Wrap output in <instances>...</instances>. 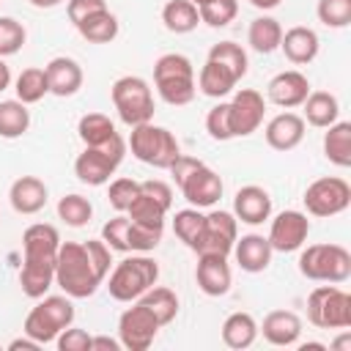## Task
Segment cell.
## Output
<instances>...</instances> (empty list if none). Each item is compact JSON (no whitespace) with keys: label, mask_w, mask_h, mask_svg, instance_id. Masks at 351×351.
Segmentation results:
<instances>
[{"label":"cell","mask_w":351,"mask_h":351,"mask_svg":"<svg viewBox=\"0 0 351 351\" xmlns=\"http://www.w3.org/2000/svg\"><path fill=\"white\" fill-rule=\"evenodd\" d=\"M110 247L99 239L90 241H66L58 247V261H55V282L63 288L66 296L71 299H88L96 293L101 280L110 271Z\"/></svg>","instance_id":"6da1fadb"},{"label":"cell","mask_w":351,"mask_h":351,"mask_svg":"<svg viewBox=\"0 0 351 351\" xmlns=\"http://www.w3.org/2000/svg\"><path fill=\"white\" fill-rule=\"evenodd\" d=\"M74 321L71 296H41V302L25 318V335L33 337L38 346L52 343L66 326Z\"/></svg>","instance_id":"8992f818"},{"label":"cell","mask_w":351,"mask_h":351,"mask_svg":"<svg viewBox=\"0 0 351 351\" xmlns=\"http://www.w3.org/2000/svg\"><path fill=\"white\" fill-rule=\"evenodd\" d=\"M58 217H60L66 225H71V228H82V225L90 222L93 206H90L88 197L71 192V195H63V197L58 200Z\"/></svg>","instance_id":"f35d334b"},{"label":"cell","mask_w":351,"mask_h":351,"mask_svg":"<svg viewBox=\"0 0 351 351\" xmlns=\"http://www.w3.org/2000/svg\"><path fill=\"white\" fill-rule=\"evenodd\" d=\"M8 85H11V69H8V66H5V60L0 58V93H3Z\"/></svg>","instance_id":"9f6ffc18"},{"label":"cell","mask_w":351,"mask_h":351,"mask_svg":"<svg viewBox=\"0 0 351 351\" xmlns=\"http://www.w3.org/2000/svg\"><path fill=\"white\" fill-rule=\"evenodd\" d=\"M30 5H36V8H55V5H60L63 0H27Z\"/></svg>","instance_id":"91938a15"},{"label":"cell","mask_w":351,"mask_h":351,"mask_svg":"<svg viewBox=\"0 0 351 351\" xmlns=\"http://www.w3.org/2000/svg\"><path fill=\"white\" fill-rule=\"evenodd\" d=\"M58 348L60 351H90V335L85 329H63L58 337H55Z\"/></svg>","instance_id":"f907efd6"},{"label":"cell","mask_w":351,"mask_h":351,"mask_svg":"<svg viewBox=\"0 0 351 351\" xmlns=\"http://www.w3.org/2000/svg\"><path fill=\"white\" fill-rule=\"evenodd\" d=\"M208 60H217V63H222V66H228L233 74H236V80H241L244 74H247V52L241 49V44H236V41H219V44H214L211 49H208Z\"/></svg>","instance_id":"ab89813d"},{"label":"cell","mask_w":351,"mask_h":351,"mask_svg":"<svg viewBox=\"0 0 351 351\" xmlns=\"http://www.w3.org/2000/svg\"><path fill=\"white\" fill-rule=\"evenodd\" d=\"M140 302L156 315V321L165 326V324H170L176 315H178V296L170 291V288H148L143 296H140Z\"/></svg>","instance_id":"d590c367"},{"label":"cell","mask_w":351,"mask_h":351,"mask_svg":"<svg viewBox=\"0 0 351 351\" xmlns=\"http://www.w3.org/2000/svg\"><path fill=\"white\" fill-rule=\"evenodd\" d=\"M159 326L162 324L156 321V315L143 302H137L134 307L121 313V318H118V340L129 351H145L154 343Z\"/></svg>","instance_id":"8fae6325"},{"label":"cell","mask_w":351,"mask_h":351,"mask_svg":"<svg viewBox=\"0 0 351 351\" xmlns=\"http://www.w3.org/2000/svg\"><path fill=\"white\" fill-rule=\"evenodd\" d=\"M280 47H282V52H285V58L291 63L304 66V63H310L318 55V36H315L313 27L296 25V27H291V30L282 33Z\"/></svg>","instance_id":"cb8c5ba5"},{"label":"cell","mask_w":351,"mask_h":351,"mask_svg":"<svg viewBox=\"0 0 351 351\" xmlns=\"http://www.w3.org/2000/svg\"><path fill=\"white\" fill-rule=\"evenodd\" d=\"M101 241H104L110 250L129 252V217L118 214V217H112L110 222H104V228H101Z\"/></svg>","instance_id":"f6af8a7d"},{"label":"cell","mask_w":351,"mask_h":351,"mask_svg":"<svg viewBox=\"0 0 351 351\" xmlns=\"http://www.w3.org/2000/svg\"><path fill=\"white\" fill-rule=\"evenodd\" d=\"M236 82H239L236 74H233L228 66L217 63V60H206L203 69H200V74H197V88H200L206 96H211V99L228 96V93L236 88Z\"/></svg>","instance_id":"4316f807"},{"label":"cell","mask_w":351,"mask_h":351,"mask_svg":"<svg viewBox=\"0 0 351 351\" xmlns=\"http://www.w3.org/2000/svg\"><path fill=\"white\" fill-rule=\"evenodd\" d=\"M162 241L159 228H145L129 219V252H148Z\"/></svg>","instance_id":"c3c4849f"},{"label":"cell","mask_w":351,"mask_h":351,"mask_svg":"<svg viewBox=\"0 0 351 351\" xmlns=\"http://www.w3.org/2000/svg\"><path fill=\"white\" fill-rule=\"evenodd\" d=\"M16 99L22 101V104H36V101H41L47 93H49V82H47V71L44 69H36V66H30V69H22V74L16 77Z\"/></svg>","instance_id":"836d02e7"},{"label":"cell","mask_w":351,"mask_h":351,"mask_svg":"<svg viewBox=\"0 0 351 351\" xmlns=\"http://www.w3.org/2000/svg\"><path fill=\"white\" fill-rule=\"evenodd\" d=\"M110 96H112V104L126 126H140L154 118V96L143 77L126 74V77L115 80Z\"/></svg>","instance_id":"52a82bcc"},{"label":"cell","mask_w":351,"mask_h":351,"mask_svg":"<svg viewBox=\"0 0 351 351\" xmlns=\"http://www.w3.org/2000/svg\"><path fill=\"white\" fill-rule=\"evenodd\" d=\"M162 22L170 33H192L200 22V14L192 0H167L162 8Z\"/></svg>","instance_id":"4dcf8cb0"},{"label":"cell","mask_w":351,"mask_h":351,"mask_svg":"<svg viewBox=\"0 0 351 351\" xmlns=\"http://www.w3.org/2000/svg\"><path fill=\"white\" fill-rule=\"evenodd\" d=\"M192 3H195V5H203V3H206V0H192Z\"/></svg>","instance_id":"6125c7cd"},{"label":"cell","mask_w":351,"mask_h":351,"mask_svg":"<svg viewBox=\"0 0 351 351\" xmlns=\"http://www.w3.org/2000/svg\"><path fill=\"white\" fill-rule=\"evenodd\" d=\"M25 36H27L25 27H22L16 19H11V16H0V58L19 52L22 44H25Z\"/></svg>","instance_id":"bcb514c9"},{"label":"cell","mask_w":351,"mask_h":351,"mask_svg":"<svg viewBox=\"0 0 351 351\" xmlns=\"http://www.w3.org/2000/svg\"><path fill=\"white\" fill-rule=\"evenodd\" d=\"M324 154L337 167H351V123L335 121L324 134Z\"/></svg>","instance_id":"83f0119b"},{"label":"cell","mask_w":351,"mask_h":351,"mask_svg":"<svg viewBox=\"0 0 351 351\" xmlns=\"http://www.w3.org/2000/svg\"><path fill=\"white\" fill-rule=\"evenodd\" d=\"M255 8H263V11H269V8H277L280 5V0H250Z\"/></svg>","instance_id":"680465c9"},{"label":"cell","mask_w":351,"mask_h":351,"mask_svg":"<svg viewBox=\"0 0 351 351\" xmlns=\"http://www.w3.org/2000/svg\"><path fill=\"white\" fill-rule=\"evenodd\" d=\"M126 214H129V219L132 222H137V225H145V228H165V214H167V208L162 206V203H156L154 197H148L143 189H140V195L132 200V206L126 208Z\"/></svg>","instance_id":"e575fe53"},{"label":"cell","mask_w":351,"mask_h":351,"mask_svg":"<svg viewBox=\"0 0 351 351\" xmlns=\"http://www.w3.org/2000/svg\"><path fill=\"white\" fill-rule=\"evenodd\" d=\"M307 233H310V219L307 214L302 211H280L274 219H271V228H269V244L271 250L277 252H293L299 250L304 241H307Z\"/></svg>","instance_id":"4fadbf2b"},{"label":"cell","mask_w":351,"mask_h":351,"mask_svg":"<svg viewBox=\"0 0 351 351\" xmlns=\"http://www.w3.org/2000/svg\"><path fill=\"white\" fill-rule=\"evenodd\" d=\"M299 348H302V351H310V348H324V343H302Z\"/></svg>","instance_id":"94428289"},{"label":"cell","mask_w":351,"mask_h":351,"mask_svg":"<svg viewBox=\"0 0 351 351\" xmlns=\"http://www.w3.org/2000/svg\"><path fill=\"white\" fill-rule=\"evenodd\" d=\"M140 189H143L148 197H154L156 203H162V206L170 211V206H173V189H170L165 181L151 178V181H143V184H140Z\"/></svg>","instance_id":"f5cc1de1"},{"label":"cell","mask_w":351,"mask_h":351,"mask_svg":"<svg viewBox=\"0 0 351 351\" xmlns=\"http://www.w3.org/2000/svg\"><path fill=\"white\" fill-rule=\"evenodd\" d=\"M8 200L16 214H38L47 206V186L36 176H19L8 189Z\"/></svg>","instance_id":"44dd1931"},{"label":"cell","mask_w":351,"mask_h":351,"mask_svg":"<svg viewBox=\"0 0 351 351\" xmlns=\"http://www.w3.org/2000/svg\"><path fill=\"white\" fill-rule=\"evenodd\" d=\"M58 247H60V236H58L55 225L36 222V225L25 228V233H22L25 258H58Z\"/></svg>","instance_id":"d4e9b609"},{"label":"cell","mask_w":351,"mask_h":351,"mask_svg":"<svg viewBox=\"0 0 351 351\" xmlns=\"http://www.w3.org/2000/svg\"><path fill=\"white\" fill-rule=\"evenodd\" d=\"M126 154V143L123 137L115 132L110 140H104L101 145H85V151L77 156L74 162V173L82 184L88 186H101L110 181V176L118 170V165L123 162Z\"/></svg>","instance_id":"3957f363"},{"label":"cell","mask_w":351,"mask_h":351,"mask_svg":"<svg viewBox=\"0 0 351 351\" xmlns=\"http://www.w3.org/2000/svg\"><path fill=\"white\" fill-rule=\"evenodd\" d=\"M233 252H236V263L250 271V274H258L263 271L269 263H271V244L266 236H258V233H247L241 239H236L233 244Z\"/></svg>","instance_id":"603a6c76"},{"label":"cell","mask_w":351,"mask_h":351,"mask_svg":"<svg viewBox=\"0 0 351 351\" xmlns=\"http://www.w3.org/2000/svg\"><path fill=\"white\" fill-rule=\"evenodd\" d=\"M118 348H121V340L115 337H107V335L90 337V351H118Z\"/></svg>","instance_id":"db71d44e"},{"label":"cell","mask_w":351,"mask_h":351,"mask_svg":"<svg viewBox=\"0 0 351 351\" xmlns=\"http://www.w3.org/2000/svg\"><path fill=\"white\" fill-rule=\"evenodd\" d=\"M307 318L318 329H348L351 296L337 285H318L307 296Z\"/></svg>","instance_id":"ba28073f"},{"label":"cell","mask_w":351,"mask_h":351,"mask_svg":"<svg viewBox=\"0 0 351 351\" xmlns=\"http://www.w3.org/2000/svg\"><path fill=\"white\" fill-rule=\"evenodd\" d=\"M255 337H258V324H255V318L250 313H230L225 318V324H222V343L228 348H236V351L250 348L255 343Z\"/></svg>","instance_id":"f1b7e54d"},{"label":"cell","mask_w":351,"mask_h":351,"mask_svg":"<svg viewBox=\"0 0 351 351\" xmlns=\"http://www.w3.org/2000/svg\"><path fill=\"white\" fill-rule=\"evenodd\" d=\"M332 348H337V351H343V348H351V335L348 332H343L335 343H332Z\"/></svg>","instance_id":"6f0895ef"},{"label":"cell","mask_w":351,"mask_h":351,"mask_svg":"<svg viewBox=\"0 0 351 351\" xmlns=\"http://www.w3.org/2000/svg\"><path fill=\"white\" fill-rule=\"evenodd\" d=\"M162 80H195V66L181 52H167L154 63V82Z\"/></svg>","instance_id":"8d00e7d4"},{"label":"cell","mask_w":351,"mask_h":351,"mask_svg":"<svg viewBox=\"0 0 351 351\" xmlns=\"http://www.w3.org/2000/svg\"><path fill=\"white\" fill-rule=\"evenodd\" d=\"M263 112H266V101H263V96L258 90H252V88L236 90L233 99L228 101V118H230L233 137L252 134L263 123Z\"/></svg>","instance_id":"7c38bea8"},{"label":"cell","mask_w":351,"mask_h":351,"mask_svg":"<svg viewBox=\"0 0 351 351\" xmlns=\"http://www.w3.org/2000/svg\"><path fill=\"white\" fill-rule=\"evenodd\" d=\"M280 38H282V27L274 16H258L250 22V30H247V41L255 52L261 55H269L280 47Z\"/></svg>","instance_id":"1f68e13d"},{"label":"cell","mask_w":351,"mask_h":351,"mask_svg":"<svg viewBox=\"0 0 351 351\" xmlns=\"http://www.w3.org/2000/svg\"><path fill=\"white\" fill-rule=\"evenodd\" d=\"M200 22H206L208 27H225L236 19L239 14V3L236 0H206L203 5H197Z\"/></svg>","instance_id":"60d3db41"},{"label":"cell","mask_w":351,"mask_h":351,"mask_svg":"<svg viewBox=\"0 0 351 351\" xmlns=\"http://www.w3.org/2000/svg\"><path fill=\"white\" fill-rule=\"evenodd\" d=\"M55 261L58 258H25L19 269V285L25 296L41 299L49 291V285L55 282Z\"/></svg>","instance_id":"d6986e66"},{"label":"cell","mask_w":351,"mask_h":351,"mask_svg":"<svg viewBox=\"0 0 351 351\" xmlns=\"http://www.w3.org/2000/svg\"><path fill=\"white\" fill-rule=\"evenodd\" d=\"M206 132L214 137V140H230L233 132H230V118H228V101H219L217 107L208 110L206 115Z\"/></svg>","instance_id":"681fc988"},{"label":"cell","mask_w":351,"mask_h":351,"mask_svg":"<svg viewBox=\"0 0 351 351\" xmlns=\"http://www.w3.org/2000/svg\"><path fill=\"white\" fill-rule=\"evenodd\" d=\"M178 189H181V195L189 200V206H195V208H208V206H214V203L222 197V178H219L211 167L197 165V167L178 184Z\"/></svg>","instance_id":"5bb4252c"},{"label":"cell","mask_w":351,"mask_h":351,"mask_svg":"<svg viewBox=\"0 0 351 351\" xmlns=\"http://www.w3.org/2000/svg\"><path fill=\"white\" fill-rule=\"evenodd\" d=\"M315 14L326 27H346L351 22V0H318Z\"/></svg>","instance_id":"ee69618b"},{"label":"cell","mask_w":351,"mask_h":351,"mask_svg":"<svg viewBox=\"0 0 351 351\" xmlns=\"http://www.w3.org/2000/svg\"><path fill=\"white\" fill-rule=\"evenodd\" d=\"M304 208L313 217H335L351 206V186L346 178L324 176L304 189Z\"/></svg>","instance_id":"9c48e42d"},{"label":"cell","mask_w":351,"mask_h":351,"mask_svg":"<svg viewBox=\"0 0 351 351\" xmlns=\"http://www.w3.org/2000/svg\"><path fill=\"white\" fill-rule=\"evenodd\" d=\"M156 280H159V263L145 255H132L115 263L107 288L115 302H132L140 299L151 285H156Z\"/></svg>","instance_id":"7a4b0ae2"},{"label":"cell","mask_w":351,"mask_h":351,"mask_svg":"<svg viewBox=\"0 0 351 351\" xmlns=\"http://www.w3.org/2000/svg\"><path fill=\"white\" fill-rule=\"evenodd\" d=\"M104 8H107L104 0H69L66 14H69V19L77 25V22H82L85 16H90V14H96V11H104Z\"/></svg>","instance_id":"816d5d0a"},{"label":"cell","mask_w":351,"mask_h":351,"mask_svg":"<svg viewBox=\"0 0 351 351\" xmlns=\"http://www.w3.org/2000/svg\"><path fill=\"white\" fill-rule=\"evenodd\" d=\"M263 337L271 346H296L302 335V318L293 310H271L263 318V326H258Z\"/></svg>","instance_id":"7402d4cb"},{"label":"cell","mask_w":351,"mask_h":351,"mask_svg":"<svg viewBox=\"0 0 351 351\" xmlns=\"http://www.w3.org/2000/svg\"><path fill=\"white\" fill-rule=\"evenodd\" d=\"M239 228H236V217L228 214V211H211L206 214L203 219V228L195 239V244L189 250H195L197 255H230L233 252V244H236V236Z\"/></svg>","instance_id":"30bf717a"},{"label":"cell","mask_w":351,"mask_h":351,"mask_svg":"<svg viewBox=\"0 0 351 351\" xmlns=\"http://www.w3.org/2000/svg\"><path fill=\"white\" fill-rule=\"evenodd\" d=\"M299 271L315 282H346L351 277V252L340 244H310L299 255Z\"/></svg>","instance_id":"277c9868"},{"label":"cell","mask_w":351,"mask_h":351,"mask_svg":"<svg viewBox=\"0 0 351 351\" xmlns=\"http://www.w3.org/2000/svg\"><path fill=\"white\" fill-rule=\"evenodd\" d=\"M8 348H11V351H19V348L36 351V348H38V343H36L33 337H27V335H25V337H16V340H11V343H8Z\"/></svg>","instance_id":"11a10c76"},{"label":"cell","mask_w":351,"mask_h":351,"mask_svg":"<svg viewBox=\"0 0 351 351\" xmlns=\"http://www.w3.org/2000/svg\"><path fill=\"white\" fill-rule=\"evenodd\" d=\"M77 134L85 145H101L104 140H110L115 134V126L104 112H88V115L80 118Z\"/></svg>","instance_id":"74e56055"},{"label":"cell","mask_w":351,"mask_h":351,"mask_svg":"<svg viewBox=\"0 0 351 351\" xmlns=\"http://www.w3.org/2000/svg\"><path fill=\"white\" fill-rule=\"evenodd\" d=\"M203 219H206V214H200L195 206H192V208H184V211H176L173 230H176V236H178L186 247H192L195 239H197V233H200V228H203Z\"/></svg>","instance_id":"b9f144b4"},{"label":"cell","mask_w":351,"mask_h":351,"mask_svg":"<svg viewBox=\"0 0 351 351\" xmlns=\"http://www.w3.org/2000/svg\"><path fill=\"white\" fill-rule=\"evenodd\" d=\"M304 137V118L296 112H280L266 123V143L274 151H291Z\"/></svg>","instance_id":"ffe728a7"},{"label":"cell","mask_w":351,"mask_h":351,"mask_svg":"<svg viewBox=\"0 0 351 351\" xmlns=\"http://www.w3.org/2000/svg\"><path fill=\"white\" fill-rule=\"evenodd\" d=\"M233 214L236 219L247 222V225H261L271 217V197L263 186H255V184H247L236 192L233 197Z\"/></svg>","instance_id":"e0dca14e"},{"label":"cell","mask_w":351,"mask_h":351,"mask_svg":"<svg viewBox=\"0 0 351 351\" xmlns=\"http://www.w3.org/2000/svg\"><path fill=\"white\" fill-rule=\"evenodd\" d=\"M47 82H49V93L55 96H74L80 88H82V69L74 58H66V55H58L52 58L47 66Z\"/></svg>","instance_id":"ac0fdd59"},{"label":"cell","mask_w":351,"mask_h":351,"mask_svg":"<svg viewBox=\"0 0 351 351\" xmlns=\"http://www.w3.org/2000/svg\"><path fill=\"white\" fill-rule=\"evenodd\" d=\"M140 195V184L134 181V178H115L112 184H110V192H107V197H110V206L115 208V211H126L129 206H132V200Z\"/></svg>","instance_id":"7dc6e473"},{"label":"cell","mask_w":351,"mask_h":351,"mask_svg":"<svg viewBox=\"0 0 351 351\" xmlns=\"http://www.w3.org/2000/svg\"><path fill=\"white\" fill-rule=\"evenodd\" d=\"M156 90L167 104L181 107L195 99L197 88H195V80H162V82H156Z\"/></svg>","instance_id":"7bdbcfd3"},{"label":"cell","mask_w":351,"mask_h":351,"mask_svg":"<svg viewBox=\"0 0 351 351\" xmlns=\"http://www.w3.org/2000/svg\"><path fill=\"white\" fill-rule=\"evenodd\" d=\"M129 148H132L134 159H140L151 167H159V170H167L181 154L178 140L173 137V132H167L165 126H154L151 121L140 123V126H132Z\"/></svg>","instance_id":"5b68a950"},{"label":"cell","mask_w":351,"mask_h":351,"mask_svg":"<svg viewBox=\"0 0 351 351\" xmlns=\"http://www.w3.org/2000/svg\"><path fill=\"white\" fill-rule=\"evenodd\" d=\"M197 288L206 296H222L230 291V266L225 255H197V269H195Z\"/></svg>","instance_id":"2e32d148"},{"label":"cell","mask_w":351,"mask_h":351,"mask_svg":"<svg viewBox=\"0 0 351 351\" xmlns=\"http://www.w3.org/2000/svg\"><path fill=\"white\" fill-rule=\"evenodd\" d=\"M27 126H30V112L19 99L0 101V137H5V140L22 137L27 132Z\"/></svg>","instance_id":"d6a6232c"},{"label":"cell","mask_w":351,"mask_h":351,"mask_svg":"<svg viewBox=\"0 0 351 351\" xmlns=\"http://www.w3.org/2000/svg\"><path fill=\"white\" fill-rule=\"evenodd\" d=\"M80 30V36L90 44H110L115 36H118V19L115 14H110L107 8L104 11H96L90 16H85L82 22L74 25Z\"/></svg>","instance_id":"f546056e"},{"label":"cell","mask_w":351,"mask_h":351,"mask_svg":"<svg viewBox=\"0 0 351 351\" xmlns=\"http://www.w3.org/2000/svg\"><path fill=\"white\" fill-rule=\"evenodd\" d=\"M266 93H269V101H274L282 110H291V107H299L307 99L310 82H307V77L302 71L291 69V71H280L277 77H271Z\"/></svg>","instance_id":"9a60e30c"},{"label":"cell","mask_w":351,"mask_h":351,"mask_svg":"<svg viewBox=\"0 0 351 351\" xmlns=\"http://www.w3.org/2000/svg\"><path fill=\"white\" fill-rule=\"evenodd\" d=\"M302 104H304V121L310 126H318V129L332 126L340 115L337 96L329 90H313V93H307V99Z\"/></svg>","instance_id":"484cf974"}]
</instances>
